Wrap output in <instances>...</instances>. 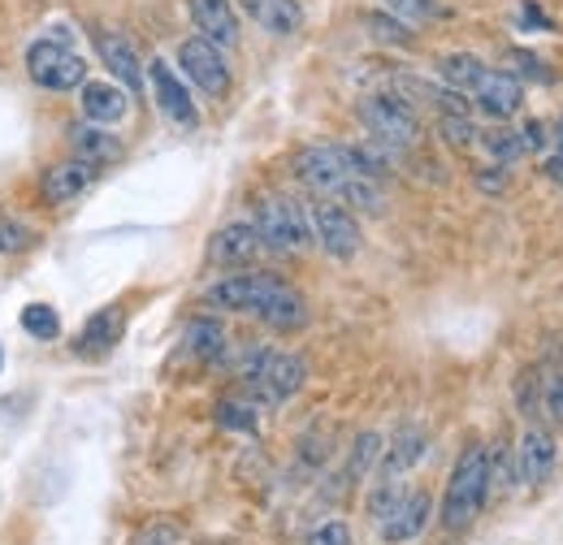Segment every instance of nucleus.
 Wrapping results in <instances>:
<instances>
[{
	"mask_svg": "<svg viewBox=\"0 0 563 545\" xmlns=\"http://www.w3.org/2000/svg\"><path fill=\"white\" fill-rule=\"evenodd\" d=\"M35 243V234L22 225V221H13V216H0V256H13V252H26Z\"/></svg>",
	"mask_w": 563,
	"mask_h": 545,
	"instance_id": "7c9ffc66",
	"label": "nucleus"
},
{
	"mask_svg": "<svg viewBox=\"0 0 563 545\" xmlns=\"http://www.w3.org/2000/svg\"><path fill=\"white\" fill-rule=\"evenodd\" d=\"M382 446H386V442H382L377 433H360V437H355V446H352V464H347V477H352V480L368 477V472H373V464L382 459Z\"/></svg>",
	"mask_w": 563,
	"mask_h": 545,
	"instance_id": "393cba45",
	"label": "nucleus"
},
{
	"mask_svg": "<svg viewBox=\"0 0 563 545\" xmlns=\"http://www.w3.org/2000/svg\"><path fill=\"white\" fill-rule=\"evenodd\" d=\"M178 66L187 69V82H196L212 100L230 91V66H225L221 48L209 44L205 35H196V40H187V44L178 48Z\"/></svg>",
	"mask_w": 563,
	"mask_h": 545,
	"instance_id": "6e6552de",
	"label": "nucleus"
},
{
	"mask_svg": "<svg viewBox=\"0 0 563 545\" xmlns=\"http://www.w3.org/2000/svg\"><path fill=\"white\" fill-rule=\"evenodd\" d=\"M507 74H516V78H533V82H551L555 74H551V66L547 62H538L533 53H525V48H511L507 53Z\"/></svg>",
	"mask_w": 563,
	"mask_h": 545,
	"instance_id": "c85d7f7f",
	"label": "nucleus"
},
{
	"mask_svg": "<svg viewBox=\"0 0 563 545\" xmlns=\"http://www.w3.org/2000/svg\"><path fill=\"white\" fill-rule=\"evenodd\" d=\"M212 308H225V312H247V316H261L265 325L274 330H299L308 321V303L282 281L274 272H234V277H221L205 290Z\"/></svg>",
	"mask_w": 563,
	"mask_h": 545,
	"instance_id": "f257e3e1",
	"label": "nucleus"
},
{
	"mask_svg": "<svg viewBox=\"0 0 563 545\" xmlns=\"http://www.w3.org/2000/svg\"><path fill=\"white\" fill-rule=\"evenodd\" d=\"M178 542H183V529L174 520H152L140 537H135V545H178Z\"/></svg>",
	"mask_w": 563,
	"mask_h": 545,
	"instance_id": "2f4dec72",
	"label": "nucleus"
},
{
	"mask_svg": "<svg viewBox=\"0 0 563 545\" xmlns=\"http://www.w3.org/2000/svg\"><path fill=\"white\" fill-rule=\"evenodd\" d=\"M217 420H221V429H239V433H256V411L247 408V403H234V399H225L221 408H217Z\"/></svg>",
	"mask_w": 563,
	"mask_h": 545,
	"instance_id": "c756f323",
	"label": "nucleus"
},
{
	"mask_svg": "<svg viewBox=\"0 0 563 545\" xmlns=\"http://www.w3.org/2000/svg\"><path fill=\"white\" fill-rule=\"evenodd\" d=\"M364 22H368V31H373L382 44H408V40H412V26L399 22L395 13H368Z\"/></svg>",
	"mask_w": 563,
	"mask_h": 545,
	"instance_id": "bb28decb",
	"label": "nucleus"
},
{
	"mask_svg": "<svg viewBox=\"0 0 563 545\" xmlns=\"http://www.w3.org/2000/svg\"><path fill=\"white\" fill-rule=\"evenodd\" d=\"M131 109L126 91L118 82H82V118L96 122V126H113L122 122Z\"/></svg>",
	"mask_w": 563,
	"mask_h": 545,
	"instance_id": "dca6fc26",
	"label": "nucleus"
},
{
	"mask_svg": "<svg viewBox=\"0 0 563 545\" xmlns=\"http://www.w3.org/2000/svg\"><path fill=\"white\" fill-rule=\"evenodd\" d=\"M547 174H551L555 182H563V160H560V156H551V160H547Z\"/></svg>",
	"mask_w": 563,
	"mask_h": 545,
	"instance_id": "c9c22d12",
	"label": "nucleus"
},
{
	"mask_svg": "<svg viewBox=\"0 0 563 545\" xmlns=\"http://www.w3.org/2000/svg\"><path fill=\"white\" fill-rule=\"evenodd\" d=\"M551 472H555V437L547 429H529L520 437V451H516V477L529 489H542Z\"/></svg>",
	"mask_w": 563,
	"mask_h": 545,
	"instance_id": "ddd939ff",
	"label": "nucleus"
},
{
	"mask_svg": "<svg viewBox=\"0 0 563 545\" xmlns=\"http://www.w3.org/2000/svg\"><path fill=\"white\" fill-rule=\"evenodd\" d=\"M187 9H191L196 31L209 44H217V48H234L239 44V13H234L230 0H187Z\"/></svg>",
	"mask_w": 563,
	"mask_h": 545,
	"instance_id": "4468645a",
	"label": "nucleus"
},
{
	"mask_svg": "<svg viewBox=\"0 0 563 545\" xmlns=\"http://www.w3.org/2000/svg\"><path fill=\"white\" fill-rule=\"evenodd\" d=\"M438 78L451 87V91H477V82L486 78V62L473 57V53H446L438 62Z\"/></svg>",
	"mask_w": 563,
	"mask_h": 545,
	"instance_id": "aec40b11",
	"label": "nucleus"
},
{
	"mask_svg": "<svg viewBox=\"0 0 563 545\" xmlns=\"http://www.w3.org/2000/svg\"><path fill=\"white\" fill-rule=\"evenodd\" d=\"M386 9L399 18V22H408V26H421V22H433L442 9H438V0H386Z\"/></svg>",
	"mask_w": 563,
	"mask_h": 545,
	"instance_id": "cd10ccee",
	"label": "nucleus"
},
{
	"mask_svg": "<svg viewBox=\"0 0 563 545\" xmlns=\"http://www.w3.org/2000/svg\"><path fill=\"white\" fill-rule=\"evenodd\" d=\"M22 330L35 342H53L62 334V316H57L48 303H26V308H22Z\"/></svg>",
	"mask_w": 563,
	"mask_h": 545,
	"instance_id": "b1692460",
	"label": "nucleus"
},
{
	"mask_svg": "<svg viewBox=\"0 0 563 545\" xmlns=\"http://www.w3.org/2000/svg\"><path fill=\"white\" fill-rule=\"evenodd\" d=\"M26 69H31V78H35L40 87H48V91H74V87L87 82L82 57L70 53L62 40H40V44H31V48H26Z\"/></svg>",
	"mask_w": 563,
	"mask_h": 545,
	"instance_id": "423d86ee",
	"label": "nucleus"
},
{
	"mask_svg": "<svg viewBox=\"0 0 563 545\" xmlns=\"http://www.w3.org/2000/svg\"><path fill=\"white\" fill-rule=\"evenodd\" d=\"M424 446H429V442H424L421 429H404V433L390 442V451H382V472H386V480L412 472L424 459Z\"/></svg>",
	"mask_w": 563,
	"mask_h": 545,
	"instance_id": "6ab92c4d",
	"label": "nucleus"
},
{
	"mask_svg": "<svg viewBox=\"0 0 563 545\" xmlns=\"http://www.w3.org/2000/svg\"><path fill=\"white\" fill-rule=\"evenodd\" d=\"M256 230L269 252H303L312 243V216L295 200H265L256 208Z\"/></svg>",
	"mask_w": 563,
	"mask_h": 545,
	"instance_id": "39448f33",
	"label": "nucleus"
},
{
	"mask_svg": "<svg viewBox=\"0 0 563 545\" xmlns=\"http://www.w3.org/2000/svg\"><path fill=\"white\" fill-rule=\"evenodd\" d=\"M360 122H364L368 135L377 138V143H386V147H412L421 138L417 113L399 96H368V100H360Z\"/></svg>",
	"mask_w": 563,
	"mask_h": 545,
	"instance_id": "20e7f679",
	"label": "nucleus"
},
{
	"mask_svg": "<svg viewBox=\"0 0 563 545\" xmlns=\"http://www.w3.org/2000/svg\"><path fill=\"white\" fill-rule=\"evenodd\" d=\"M312 238L334 256V260H352L355 252H360V243H364V234H360V221H355L352 212L343 204H334V200H325V204H317L312 212Z\"/></svg>",
	"mask_w": 563,
	"mask_h": 545,
	"instance_id": "0eeeda50",
	"label": "nucleus"
},
{
	"mask_svg": "<svg viewBox=\"0 0 563 545\" xmlns=\"http://www.w3.org/2000/svg\"><path fill=\"white\" fill-rule=\"evenodd\" d=\"M243 377L261 390V399H269V403H286V399L303 386L308 368H303V359H299V355H286V351H252V355H247V364H243Z\"/></svg>",
	"mask_w": 563,
	"mask_h": 545,
	"instance_id": "7ed1b4c3",
	"label": "nucleus"
},
{
	"mask_svg": "<svg viewBox=\"0 0 563 545\" xmlns=\"http://www.w3.org/2000/svg\"><path fill=\"white\" fill-rule=\"evenodd\" d=\"M118 338H122V308H100V312L82 325L78 351H109V346H118Z\"/></svg>",
	"mask_w": 563,
	"mask_h": 545,
	"instance_id": "412c9836",
	"label": "nucleus"
},
{
	"mask_svg": "<svg viewBox=\"0 0 563 545\" xmlns=\"http://www.w3.org/2000/svg\"><path fill=\"white\" fill-rule=\"evenodd\" d=\"M507 165H486V169H477V187L486 191V196H498V191H507Z\"/></svg>",
	"mask_w": 563,
	"mask_h": 545,
	"instance_id": "f704fd0d",
	"label": "nucleus"
},
{
	"mask_svg": "<svg viewBox=\"0 0 563 545\" xmlns=\"http://www.w3.org/2000/svg\"><path fill=\"white\" fill-rule=\"evenodd\" d=\"M261 252H265L261 230L247 225V221H230V225H221L209 243V260L212 265H221V269H239V265L256 260Z\"/></svg>",
	"mask_w": 563,
	"mask_h": 545,
	"instance_id": "9b49d317",
	"label": "nucleus"
},
{
	"mask_svg": "<svg viewBox=\"0 0 563 545\" xmlns=\"http://www.w3.org/2000/svg\"><path fill=\"white\" fill-rule=\"evenodd\" d=\"M0 368H4V351H0Z\"/></svg>",
	"mask_w": 563,
	"mask_h": 545,
	"instance_id": "4c0bfd02",
	"label": "nucleus"
},
{
	"mask_svg": "<svg viewBox=\"0 0 563 545\" xmlns=\"http://www.w3.org/2000/svg\"><path fill=\"white\" fill-rule=\"evenodd\" d=\"M96 169H100V165H91V160H82V156H74L66 165L48 169V178H44L48 204H70V200H78V196L96 182Z\"/></svg>",
	"mask_w": 563,
	"mask_h": 545,
	"instance_id": "2eb2a0df",
	"label": "nucleus"
},
{
	"mask_svg": "<svg viewBox=\"0 0 563 545\" xmlns=\"http://www.w3.org/2000/svg\"><path fill=\"white\" fill-rule=\"evenodd\" d=\"M74 152H78L82 160H91V165H109V160L122 156V138L100 131V126L91 122V126H78V131H74Z\"/></svg>",
	"mask_w": 563,
	"mask_h": 545,
	"instance_id": "4be33fe9",
	"label": "nucleus"
},
{
	"mask_svg": "<svg viewBox=\"0 0 563 545\" xmlns=\"http://www.w3.org/2000/svg\"><path fill=\"white\" fill-rule=\"evenodd\" d=\"M96 48H100L104 66L118 74V82H122L131 96H140L143 91V66H140V57H135V48H131L122 35H113V31H100V35H96Z\"/></svg>",
	"mask_w": 563,
	"mask_h": 545,
	"instance_id": "f3484780",
	"label": "nucleus"
},
{
	"mask_svg": "<svg viewBox=\"0 0 563 545\" xmlns=\"http://www.w3.org/2000/svg\"><path fill=\"white\" fill-rule=\"evenodd\" d=\"M473 104H477L486 118H494V122H507V118L520 113L525 87H520V78L507 74V69H486V78H482L477 91H473Z\"/></svg>",
	"mask_w": 563,
	"mask_h": 545,
	"instance_id": "9d476101",
	"label": "nucleus"
},
{
	"mask_svg": "<svg viewBox=\"0 0 563 545\" xmlns=\"http://www.w3.org/2000/svg\"><path fill=\"white\" fill-rule=\"evenodd\" d=\"M243 9L269 35H295L303 26V4L299 0H243Z\"/></svg>",
	"mask_w": 563,
	"mask_h": 545,
	"instance_id": "a211bd4d",
	"label": "nucleus"
},
{
	"mask_svg": "<svg viewBox=\"0 0 563 545\" xmlns=\"http://www.w3.org/2000/svg\"><path fill=\"white\" fill-rule=\"evenodd\" d=\"M187 351L200 355V359H221L225 355V330L217 321H196L187 330Z\"/></svg>",
	"mask_w": 563,
	"mask_h": 545,
	"instance_id": "5701e85b",
	"label": "nucleus"
},
{
	"mask_svg": "<svg viewBox=\"0 0 563 545\" xmlns=\"http://www.w3.org/2000/svg\"><path fill=\"white\" fill-rule=\"evenodd\" d=\"M308 545H352V529L343 520H325L308 533Z\"/></svg>",
	"mask_w": 563,
	"mask_h": 545,
	"instance_id": "473e14b6",
	"label": "nucleus"
},
{
	"mask_svg": "<svg viewBox=\"0 0 563 545\" xmlns=\"http://www.w3.org/2000/svg\"><path fill=\"white\" fill-rule=\"evenodd\" d=\"M147 78H152V96H156V104H161L165 118H174L178 126H196V122H200V113H196V104H191V96H187V82L165 66L161 57L147 66Z\"/></svg>",
	"mask_w": 563,
	"mask_h": 545,
	"instance_id": "f8f14e48",
	"label": "nucleus"
},
{
	"mask_svg": "<svg viewBox=\"0 0 563 545\" xmlns=\"http://www.w3.org/2000/svg\"><path fill=\"white\" fill-rule=\"evenodd\" d=\"M490 485H494L490 451H486L482 442H468V446L460 451V459H455V472H451L446 493H442V524H446L451 533L468 529V524L482 515V507H486V498H490Z\"/></svg>",
	"mask_w": 563,
	"mask_h": 545,
	"instance_id": "f03ea898",
	"label": "nucleus"
},
{
	"mask_svg": "<svg viewBox=\"0 0 563 545\" xmlns=\"http://www.w3.org/2000/svg\"><path fill=\"white\" fill-rule=\"evenodd\" d=\"M551 143H555V156H560V160H563V122H560V126H555V138H551Z\"/></svg>",
	"mask_w": 563,
	"mask_h": 545,
	"instance_id": "e433bc0d",
	"label": "nucleus"
},
{
	"mask_svg": "<svg viewBox=\"0 0 563 545\" xmlns=\"http://www.w3.org/2000/svg\"><path fill=\"white\" fill-rule=\"evenodd\" d=\"M429 515H433V498H429L424 489L399 493L395 507L377 520V533H382V542H390V545L417 542L424 529H429Z\"/></svg>",
	"mask_w": 563,
	"mask_h": 545,
	"instance_id": "1a4fd4ad",
	"label": "nucleus"
},
{
	"mask_svg": "<svg viewBox=\"0 0 563 545\" xmlns=\"http://www.w3.org/2000/svg\"><path fill=\"white\" fill-rule=\"evenodd\" d=\"M442 135H446V143H455V147H468L473 138H482L477 131H473V122L468 118H442V126H438Z\"/></svg>",
	"mask_w": 563,
	"mask_h": 545,
	"instance_id": "72a5a7b5",
	"label": "nucleus"
},
{
	"mask_svg": "<svg viewBox=\"0 0 563 545\" xmlns=\"http://www.w3.org/2000/svg\"><path fill=\"white\" fill-rule=\"evenodd\" d=\"M482 147L494 156V165H511V160H520L529 147H525V138L516 135V131H486L482 135Z\"/></svg>",
	"mask_w": 563,
	"mask_h": 545,
	"instance_id": "a878e982",
	"label": "nucleus"
}]
</instances>
